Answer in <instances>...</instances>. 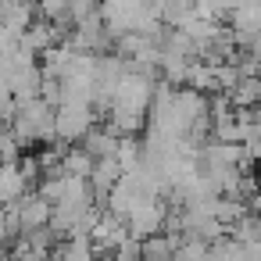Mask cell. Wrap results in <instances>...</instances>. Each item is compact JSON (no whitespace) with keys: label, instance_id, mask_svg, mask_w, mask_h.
I'll use <instances>...</instances> for the list:
<instances>
[{"label":"cell","instance_id":"obj_1","mask_svg":"<svg viewBox=\"0 0 261 261\" xmlns=\"http://www.w3.org/2000/svg\"><path fill=\"white\" fill-rule=\"evenodd\" d=\"M54 115H58V108H50L43 97H36V100H29V104L18 108V115H15V122H11V133H15V140L22 143V150L33 147V143H54V140H58V133H54Z\"/></svg>","mask_w":261,"mask_h":261},{"label":"cell","instance_id":"obj_2","mask_svg":"<svg viewBox=\"0 0 261 261\" xmlns=\"http://www.w3.org/2000/svg\"><path fill=\"white\" fill-rule=\"evenodd\" d=\"M97 118H100V115H93V108H83V104H61L58 115H54V133H58L61 143H75V140L86 143V136L97 129Z\"/></svg>","mask_w":261,"mask_h":261},{"label":"cell","instance_id":"obj_3","mask_svg":"<svg viewBox=\"0 0 261 261\" xmlns=\"http://www.w3.org/2000/svg\"><path fill=\"white\" fill-rule=\"evenodd\" d=\"M168 207H165V200H143L129 218H125V225H129V236H136V240H154V236H161L165 232V225H168Z\"/></svg>","mask_w":261,"mask_h":261},{"label":"cell","instance_id":"obj_4","mask_svg":"<svg viewBox=\"0 0 261 261\" xmlns=\"http://www.w3.org/2000/svg\"><path fill=\"white\" fill-rule=\"evenodd\" d=\"M90 240H93L97 254H111V257H115V250L129 240V225H125V218H118V215H111V211L104 207V215H100V222L93 225Z\"/></svg>","mask_w":261,"mask_h":261},{"label":"cell","instance_id":"obj_5","mask_svg":"<svg viewBox=\"0 0 261 261\" xmlns=\"http://www.w3.org/2000/svg\"><path fill=\"white\" fill-rule=\"evenodd\" d=\"M143 200H150V197L143 193L140 179H136V175H122V182H118V186L108 193V200H104V204H108V211H111V215L129 218V215H133V211H136Z\"/></svg>","mask_w":261,"mask_h":261},{"label":"cell","instance_id":"obj_6","mask_svg":"<svg viewBox=\"0 0 261 261\" xmlns=\"http://www.w3.org/2000/svg\"><path fill=\"white\" fill-rule=\"evenodd\" d=\"M25 190H29V179H25L22 165H0V204L4 207L22 204L29 197Z\"/></svg>","mask_w":261,"mask_h":261},{"label":"cell","instance_id":"obj_7","mask_svg":"<svg viewBox=\"0 0 261 261\" xmlns=\"http://www.w3.org/2000/svg\"><path fill=\"white\" fill-rule=\"evenodd\" d=\"M243 158H247V154H243L240 143H218V140H215V143H207V147L200 150L204 168H222V172H236Z\"/></svg>","mask_w":261,"mask_h":261},{"label":"cell","instance_id":"obj_8","mask_svg":"<svg viewBox=\"0 0 261 261\" xmlns=\"http://www.w3.org/2000/svg\"><path fill=\"white\" fill-rule=\"evenodd\" d=\"M122 175H125V172H122V165H118L115 158H104V161H97V165H93L90 186H93V193H97V197H104V200H108V193L122 182Z\"/></svg>","mask_w":261,"mask_h":261},{"label":"cell","instance_id":"obj_9","mask_svg":"<svg viewBox=\"0 0 261 261\" xmlns=\"http://www.w3.org/2000/svg\"><path fill=\"white\" fill-rule=\"evenodd\" d=\"M118 143H122V136L118 133H111L108 125H100V129H93L90 136H86V150H90V158L93 161H104V158H115L118 154Z\"/></svg>","mask_w":261,"mask_h":261},{"label":"cell","instance_id":"obj_10","mask_svg":"<svg viewBox=\"0 0 261 261\" xmlns=\"http://www.w3.org/2000/svg\"><path fill=\"white\" fill-rule=\"evenodd\" d=\"M97 247L90 236H75V240H61L54 250V261H97Z\"/></svg>","mask_w":261,"mask_h":261},{"label":"cell","instance_id":"obj_11","mask_svg":"<svg viewBox=\"0 0 261 261\" xmlns=\"http://www.w3.org/2000/svg\"><path fill=\"white\" fill-rule=\"evenodd\" d=\"M33 8L29 4H0V25H8V29H15V33H29V25H33Z\"/></svg>","mask_w":261,"mask_h":261},{"label":"cell","instance_id":"obj_12","mask_svg":"<svg viewBox=\"0 0 261 261\" xmlns=\"http://www.w3.org/2000/svg\"><path fill=\"white\" fill-rule=\"evenodd\" d=\"M240 111H250V104H261V79H243L232 93H225Z\"/></svg>","mask_w":261,"mask_h":261},{"label":"cell","instance_id":"obj_13","mask_svg":"<svg viewBox=\"0 0 261 261\" xmlns=\"http://www.w3.org/2000/svg\"><path fill=\"white\" fill-rule=\"evenodd\" d=\"M8 261H54V254H40V250H33L25 240H18V247L11 250Z\"/></svg>","mask_w":261,"mask_h":261},{"label":"cell","instance_id":"obj_14","mask_svg":"<svg viewBox=\"0 0 261 261\" xmlns=\"http://www.w3.org/2000/svg\"><path fill=\"white\" fill-rule=\"evenodd\" d=\"M68 11H72V8H68V4H58V0H54V4H43V8H40L43 18H68Z\"/></svg>","mask_w":261,"mask_h":261}]
</instances>
